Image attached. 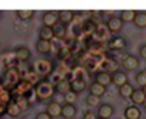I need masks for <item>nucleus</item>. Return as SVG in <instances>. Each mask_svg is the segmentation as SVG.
I'll return each mask as SVG.
<instances>
[{
    "instance_id": "c756f323",
    "label": "nucleus",
    "mask_w": 146,
    "mask_h": 119,
    "mask_svg": "<svg viewBox=\"0 0 146 119\" xmlns=\"http://www.w3.org/2000/svg\"><path fill=\"white\" fill-rule=\"evenodd\" d=\"M142 91H143V94H145V95H146V85H145V87H143V88H142Z\"/></svg>"
},
{
    "instance_id": "6ab92c4d",
    "label": "nucleus",
    "mask_w": 146,
    "mask_h": 119,
    "mask_svg": "<svg viewBox=\"0 0 146 119\" xmlns=\"http://www.w3.org/2000/svg\"><path fill=\"white\" fill-rule=\"evenodd\" d=\"M133 23H135L136 27L145 28L146 27V11H136L135 19H133Z\"/></svg>"
},
{
    "instance_id": "0eeeda50",
    "label": "nucleus",
    "mask_w": 146,
    "mask_h": 119,
    "mask_svg": "<svg viewBox=\"0 0 146 119\" xmlns=\"http://www.w3.org/2000/svg\"><path fill=\"white\" fill-rule=\"evenodd\" d=\"M85 88H87V84L82 78H74L72 81H70V91L77 94V95L80 92H82Z\"/></svg>"
},
{
    "instance_id": "7c9ffc66",
    "label": "nucleus",
    "mask_w": 146,
    "mask_h": 119,
    "mask_svg": "<svg viewBox=\"0 0 146 119\" xmlns=\"http://www.w3.org/2000/svg\"><path fill=\"white\" fill-rule=\"evenodd\" d=\"M143 108L146 109V99H145V102H143Z\"/></svg>"
},
{
    "instance_id": "2eb2a0df",
    "label": "nucleus",
    "mask_w": 146,
    "mask_h": 119,
    "mask_svg": "<svg viewBox=\"0 0 146 119\" xmlns=\"http://www.w3.org/2000/svg\"><path fill=\"white\" fill-rule=\"evenodd\" d=\"M6 112H7V115H10L11 118H17L20 114H21V109H20V106L16 104V102H9L7 105H6V109H4Z\"/></svg>"
},
{
    "instance_id": "2f4dec72",
    "label": "nucleus",
    "mask_w": 146,
    "mask_h": 119,
    "mask_svg": "<svg viewBox=\"0 0 146 119\" xmlns=\"http://www.w3.org/2000/svg\"><path fill=\"white\" fill-rule=\"evenodd\" d=\"M1 17H3V13H1V11H0V20H1Z\"/></svg>"
},
{
    "instance_id": "a878e982",
    "label": "nucleus",
    "mask_w": 146,
    "mask_h": 119,
    "mask_svg": "<svg viewBox=\"0 0 146 119\" xmlns=\"http://www.w3.org/2000/svg\"><path fill=\"white\" fill-rule=\"evenodd\" d=\"M64 102L65 104H70V105H74L75 104V101H77V94H74V92H71V91H68V92H65L64 95Z\"/></svg>"
},
{
    "instance_id": "f3484780",
    "label": "nucleus",
    "mask_w": 146,
    "mask_h": 119,
    "mask_svg": "<svg viewBox=\"0 0 146 119\" xmlns=\"http://www.w3.org/2000/svg\"><path fill=\"white\" fill-rule=\"evenodd\" d=\"M36 48L40 54H48L50 50H51V43L50 41H46V40H37L36 43Z\"/></svg>"
},
{
    "instance_id": "a211bd4d",
    "label": "nucleus",
    "mask_w": 146,
    "mask_h": 119,
    "mask_svg": "<svg viewBox=\"0 0 146 119\" xmlns=\"http://www.w3.org/2000/svg\"><path fill=\"white\" fill-rule=\"evenodd\" d=\"M38 34H40V40H46V41H51V40H52V37L55 36V34H54V28L44 27V26L40 28Z\"/></svg>"
},
{
    "instance_id": "cd10ccee",
    "label": "nucleus",
    "mask_w": 146,
    "mask_h": 119,
    "mask_svg": "<svg viewBox=\"0 0 146 119\" xmlns=\"http://www.w3.org/2000/svg\"><path fill=\"white\" fill-rule=\"evenodd\" d=\"M36 119H52V118L50 116L46 111H41V112H38V114L36 115Z\"/></svg>"
},
{
    "instance_id": "412c9836",
    "label": "nucleus",
    "mask_w": 146,
    "mask_h": 119,
    "mask_svg": "<svg viewBox=\"0 0 146 119\" xmlns=\"http://www.w3.org/2000/svg\"><path fill=\"white\" fill-rule=\"evenodd\" d=\"M133 87L128 82V84H125V85H122L121 88H119V95L123 98V99H129L131 98V95H132V92H133Z\"/></svg>"
},
{
    "instance_id": "393cba45",
    "label": "nucleus",
    "mask_w": 146,
    "mask_h": 119,
    "mask_svg": "<svg viewBox=\"0 0 146 119\" xmlns=\"http://www.w3.org/2000/svg\"><path fill=\"white\" fill-rule=\"evenodd\" d=\"M55 91H57V92H61V94L64 95L65 92L70 91V82H67V81H60V82L57 84V87H55Z\"/></svg>"
},
{
    "instance_id": "9d476101",
    "label": "nucleus",
    "mask_w": 146,
    "mask_h": 119,
    "mask_svg": "<svg viewBox=\"0 0 146 119\" xmlns=\"http://www.w3.org/2000/svg\"><path fill=\"white\" fill-rule=\"evenodd\" d=\"M94 82H97L99 85H102V87H108L109 84H111V74L109 72H106V71H99L95 74V81Z\"/></svg>"
},
{
    "instance_id": "4be33fe9",
    "label": "nucleus",
    "mask_w": 146,
    "mask_h": 119,
    "mask_svg": "<svg viewBox=\"0 0 146 119\" xmlns=\"http://www.w3.org/2000/svg\"><path fill=\"white\" fill-rule=\"evenodd\" d=\"M33 16H34V10H19L17 11V17L20 20H23V21L30 20Z\"/></svg>"
},
{
    "instance_id": "72a5a7b5",
    "label": "nucleus",
    "mask_w": 146,
    "mask_h": 119,
    "mask_svg": "<svg viewBox=\"0 0 146 119\" xmlns=\"http://www.w3.org/2000/svg\"><path fill=\"white\" fill-rule=\"evenodd\" d=\"M0 119H3V118H0Z\"/></svg>"
},
{
    "instance_id": "20e7f679",
    "label": "nucleus",
    "mask_w": 146,
    "mask_h": 119,
    "mask_svg": "<svg viewBox=\"0 0 146 119\" xmlns=\"http://www.w3.org/2000/svg\"><path fill=\"white\" fill-rule=\"evenodd\" d=\"M57 17H58V21L62 26H67L74 20L75 14H74L72 10H60V11H57Z\"/></svg>"
},
{
    "instance_id": "f8f14e48",
    "label": "nucleus",
    "mask_w": 146,
    "mask_h": 119,
    "mask_svg": "<svg viewBox=\"0 0 146 119\" xmlns=\"http://www.w3.org/2000/svg\"><path fill=\"white\" fill-rule=\"evenodd\" d=\"M46 112L48 114L51 118H57V116H60V114H61V104H58V102H55V101H51L47 104V109H46Z\"/></svg>"
},
{
    "instance_id": "ddd939ff",
    "label": "nucleus",
    "mask_w": 146,
    "mask_h": 119,
    "mask_svg": "<svg viewBox=\"0 0 146 119\" xmlns=\"http://www.w3.org/2000/svg\"><path fill=\"white\" fill-rule=\"evenodd\" d=\"M77 112V108L74 105H70V104H64L61 105V114L60 116H62L64 119H71Z\"/></svg>"
},
{
    "instance_id": "f03ea898",
    "label": "nucleus",
    "mask_w": 146,
    "mask_h": 119,
    "mask_svg": "<svg viewBox=\"0 0 146 119\" xmlns=\"http://www.w3.org/2000/svg\"><path fill=\"white\" fill-rule=\"evenodd\" d=\"M139 64H141L139 58H136L133 54H128V56H125V58L122 60V65L128 71H135L139 67Z\"/></svg>"
},
{
    "instance_id": "c85d7f7f",
    "label": "nucleus",
    "mask_w": 146,
    "mask_h": 119,
    "mask_svg": "<svg viewBox=\"0 0 146 119\" xmlns=\"http://www.w3.org/2000/svg\"><path fill=\"white\" fill-rule=\"evenodd\" d=\"M139 57L141 58L146 60V43L145 44H142L141 47H139Z\"/></svg>"
},
{
    "instance_id": "4468645a",
    "label": "nucleus",
    "mask_w": 146,
    "mask_h": 119,
    "mask_svg": "<svg viewBox=\"0 0 146 119\" xmlns=\"http://www.w3.org/2000/svg\"><path fill=\"white\" fill-rule=\"evenodd\" d=\"M105 92H106V88L102 87V85H99V84H97V82H92L90 85V94L91 95H95L98 98H102L105 95Z\"/></svg>"
},
{
    "instance_id": "9b49d317",
    "label": "nucleus",
    "mask_w": 146,
    "mask_h": 119,
    "mask_svg": "<svg viewBox=\"0 0 146 119\" xmlns=\"http://www.w3.org/2000/svg\"><path fill=\"white\" fill-rule=\"evenodd\" d=\"M129 99H132V102H133L136 106H138V105H143V102H145V99H146V95L143 94L142 88H135Z\"/></svg>"
},
{
    "instance_id": "39448f33",
    "label": "nucleus",
    "mask_w": 146,
    "mask_h": 119,
    "mask_svg": "<svg viewBox=\"0 0 146 119\" xmlns=\"http://www.w3.org/2000/svg\"><path fill=\"white\" fill-rule=\"evenodd\" d=\"M122 26H123V23H122L121 19L116 17V16H112V17H109V19L106 20V27H108V30H109L111 33H118V31H121V30H122Z\"/></svg>"
},
{
    "instance_id": "5701e85b",
    "label": "nucleus",
    "mask_w": 146,
    "mask_h": 119,
    "mask_svg": "<svg viewBox=\"0 0 146 119\" xmlns=\"http://www.w3.org/2000/svg\"><path fill=\"white\" fill-rule=\"evenodd\" d=\"M135 81H136V84H138L141 88L145 87L146 85V69H142V71H139V72L136 74Z\"/></svg>"
},
{
    "instance_id": "bb28decb",
    "label": "nucleus",
    "mask_w": 146,
    "mask_h": 119,
    "mask_svg": "<svg viewBox=\"0 0 146 119\" xmlns=\"http://www.w3.org/2000/svg\"><path fill=\"white\" fill-rule=\"evenodd\" d=\"M82 119H97V115H95L92 111H84Z\"/></svg>"
},
{
    "instance_id": "6e6552de",
    "label": "nucleus",
    "mask_w": 146,
    "mask_h": 119,
    "mask_svg": "<svg viewBox=\"0 0 146 119\" xmlns=\"http://www.w3.org/2000/svg\"><path fill=\"white\" fill-rule=\"evenodd\" d=\"M123 116H125V119H141L142 112H141V109L136 105H129V106L125 108Z\"/></svg>"
},
{
    "instance_id": "b1692460",
    "label": "nucleus",
    "mask_w": 146,
    "mask_h": 119,
    "mask_svg": "<svg viewBox=\"0 0 146 119\" xmlns=\"http://www.w3.org/2000/svg\"><path fill=\"white\" fill-rule=\"evenodd\" d=\"M101 101V98H98L95 95H91V94H88V97H87V99H85V104L88 105V106H91V108H94V106H99V102Z\"/></svg>"
},
{
    "instance_id": "aec40b11",
    "label": "nucleus",
    "mask_w": 146,
    "mask_h": 119,
    "mask_svg": "<svg viewBox=\"0 0 146 119\" xmlns=\"http://www.w3.org/2000/svg\"><path fill=\"white\" fill-rule=\"evenodd\" d=\"M135 14H136L135 10H122L119 19H121L122 23H132L133 19H135Z\"/></svg>"
},
{
    "instance_id": "473e14b6",
    "label": "nucleus",
    "mask_w": 146,
    "mask_h": 119,
    "mask_svg": "<svg viewBox=\"0 0 146 119\" xmlns=\"http://www.w3.org/2000/svg\"><path fill=\"white\" fill-rule=\"evenodd\" d=\"M97 119H101V118H97Z\"/></svg>"
},
{
    "instance_id": "f257e3e1",
    "label": "nucleus",
    "mask_w": 146,
    "mask_h": 119,
    "mask_svg": "<svg viewBox=\"0 0 146 119\" xmlns=\"http://www.w3.org/2000/svg\"><path fill=\"white\" fill-rule=\"evenodd\" d=\"M128 82H129V81H128L126 72H123V71H113V72L111 74V84H113L115 87L121 88L122 85H125V84H128Z\"/></svg>"
},
{
    "instance_id": "1a4fd4ad",
    "label": "nucleus",
    "mask_w": 146,
    "mask_h": 119,
    "mask_svg": "<svg viewBox=\"0 0 146 119\" xmlns=\"http://www.w3.org/2000/svg\"><path fill=\"white\" fill-rule=\"evenodd\" d=\"M126 47V40L122 36H113L109 40V48L112 50H123Z\"/></svg>"
},
{
    "instance_id": "7ed1b4c3",
    "label": "nucleus",
    "mask_w": 146,
    "mask_h": 119,
    "mask_svg": "<svg viewBox=\"0 0 146 119\" xmlns=\"http://www.w3.org/2000/svg\"><path fill=\"white\" fill-rule=\"evenodd\" d=\"M115 109L112 105L109 104H99L98 106V116L97 118H101V119H109L112 115H113Z\"/></svg>"
},
{
    "instance_id": "dca6fc26",
    "label": "nucleus",
    "mask_w": 146,
    "mask_h": 119,
    "mask_svg": "<svg viewBox=\"0 0 146 119\" xmlns=\"http://www.w3.org/2000/svg\"><path fill=\"white\" fill-rule=\"evenodd\" d=\"M14 54H16V57L20 60V61H26V60H29L31 57V53H30V50L27 48V47H16V50H14Z\"/></svg>"
},
{
    "instance_id": "423d86ee",
    "label": "nucleus",
    "mask_w": 146,
    "mask_h": 119,
    "mask_svg": "<svg viewBox=\"0 0 146 119\" xmlns=\"http://www.w3.org/2000/svg\"><path fill=\"white\" fill-rule=\"evenodd\" d=\"M58 21V17H57V11H46L43 14V24L44 27H50V28H54L55 24Z\"/></svg>"
}]
</instances>
